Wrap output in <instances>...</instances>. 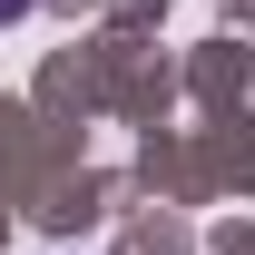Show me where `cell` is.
Segmentation results:
<instances>
[{
	"label": "cell",
	"mask_w": 255,
	"mask_h": 255,
	"mask_svg": "<svg viewBox=\"0 0 255 255\" xmlns=\"http://www.w3.org/2000/svg\"><path fill=\"white\" fill-rule=\"evenodd\" d=\"M30 10H39V0H0V30H10V20H30Z\"/></svg>",
	"instance_id": "6da1fadb"
}]
</instances>
